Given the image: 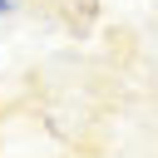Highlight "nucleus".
<instances>
[{
  "mask_svg": "<svg viewBox=\"0 0 158 158\" xmlns=\"http://www.w3.org/2000/svg\"><path fill=\"white\" fill-rule=\"evenodd\" d=\"M20 15V0H0V20H15Z\"/></svg>",
  "mask_w": 158,
  "mask_h": 158,
  "instance_id": "1",
  "label": "nucleus"
}]
</instances>
